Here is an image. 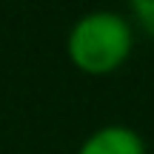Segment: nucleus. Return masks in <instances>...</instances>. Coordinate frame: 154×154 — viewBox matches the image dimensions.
Masks as SVG:
<instances>
[{"label":"nucleus","instance_id":"1","mask_svg":"<svg viewBox=\"0 0 154 154\" xmlns=\"http://www.w3.org/2000/svg\"><path fill=\"white\" fill-rule=\"evenodd\" d=\"M134 51V23L114 9L83 11L69 26L66 57L77 72L88 77H106L126 66Z\"/></svg>","mask_w":154,"mask_h":154},{"label":"nucleus","instance_id":"2","mask_svg":"<svg viewBox=\"0 0 154 154\" xmlns=\"http://www.w3.org/2000/svg\"><path fill=\"white\" fill-rule=\"evenodd\" d=\"M74 154H149L143 134L126 123H106L83 137Z\"/></svg>","mask_w":154,"mask_h":154},{"label":"nucleus","instance_id":"3","mask_svg":"<svg viewBox=\"0 0 154 154\" xmlns=\"http://www.w3.org/2000/svg\"><path fill=\"white\" fill-rule=\"evenodd\" d=\"M131 17L154 37V0H134L131 3Z\"/></svg>","mask_w":154,"mask_h":154}]
</instances>
